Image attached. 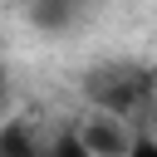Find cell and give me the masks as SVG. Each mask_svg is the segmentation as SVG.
<instances>
[{
	"label": "cell",
	"mask_w": 157,
	"mask_h": 157,
	"mask_svg": "<svg viewBox=\"0 0 157 157\" xmlns=\"http://www.w3.org/2000/svg\"><path fill=\"white\" fill-rule=\"evenodd\" d=\"M74 5H83V0H74Z\"/></svg>",
	"instance_id": "obj_6"
},
{
	"label": "cell",
	"mask_w": 157,
	"mask_h": 157,
	"mask_svg": "<svg viewBox=\"0 0 157 157\" xmlns=\"http://www.w3.org/2000/svg\"><path fill=\"white\" fill-rule=\"evenodd\" d=\"M78 142H83L88 157H118V152H128V132L118 128L113 113H108V118H93V123L78 132Z\"/></svg>",
	"instance_id": "obj_2"
},
{
	"label": "cell",
	"mask_w": 157,
	"mask_h": 157,
	"mask_svg": "<svg viewBox=\"0 0 157 157\" xmlns=\"http://www.w3.org/2000/svg\"><path fill=\"white\" fill-rule=\"evenodd\" d=\"M88 98L113 113V118H128V113H147L152 103V69L147 64H103L88 74Z\"/></svg>",
	"instance_id": "obj_1"
},
{
	"label": "cell",
	"mask_w": 157,
	"mask_h": 157,
	"mask_svg": "<svg viewBox=\"0 0 157 157\" xmlns=\"http://www.w3.org/2000/svg\"><path fill=\"white\" fill-rule=\"evenodd\" d=\"M0 152H15V157H34V142L25 128H0Z\"/></svg>",
	"instance_id": "obj_4"
},
{
	"label": "cell",
	"mask_w": 157,
	"mask_h": 157,
	"mask_svg": "<svg viewBox=\"0 0 157 157\" xmlns=\"http://www.w3.org/2000/svg\"><path fill=\"white\" fill-rule=\"evenodd\" d=\"M0 98H5V64H0Z\"/></svg>",
	"instance_id": "obj_5"
},
{
	"label": "cell",
	"mask_w": 157,
	"mask_h": 157,
	"mask_svg": "<svg viewBox=\"0 0 157 157\" xmlns=\"http://www.w3.org/2000/svg\"><path fill=\"white\" fill-rule=\"evenodd\" d=\"M74 0H34V25H44V29H64L69 20H74Z\"/></svg>",
	"instance_id": "obj_3"
}]
</instances>
